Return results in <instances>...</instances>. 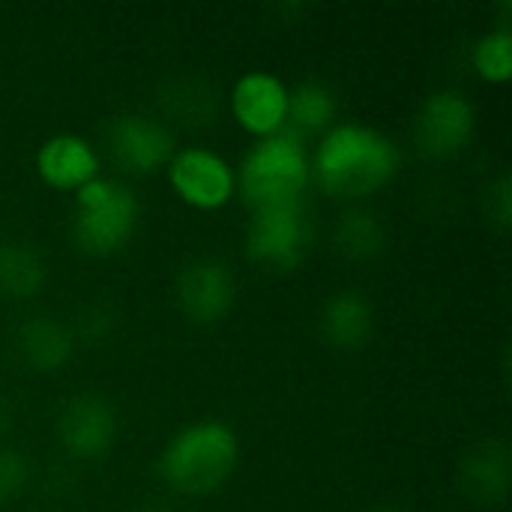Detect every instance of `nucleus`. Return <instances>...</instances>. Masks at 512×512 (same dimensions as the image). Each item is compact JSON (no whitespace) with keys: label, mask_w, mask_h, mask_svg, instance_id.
Wrapping results in <instances>:
<instances>
[{"label":"nucleus","mask_w":512,"mask_h":512,"mask_svg":"<svg viewBox=\"0 0 512 512\" xmlns=\"http://www.w3.org/2000/svg\"><path fill=\"white\" fill-rule=\"evenodd\" d=\"M402 153L390 135L360 120L333 123L309 153L312 183L333 198L360 201L399 174Z\"/></svg>","instance_id":"obj_1"},{"label":"nucleus","mask_w":512,"mask_h":512,"mask_svg":"<svg viewBox=\"0 0 512 512\" xmlns=\"http://www.w3.org/2000/svg\"><path fill=\"white\" fill-rule=\"evenodd\" d=\"M240 462V438L225 420H192L180 426L159 453V477L177 495H210L222 489Z\"/></svg>","instance_id":"obj_2"},{"label":"nucleus","mask_w":512,"mask_h":512,"mask_svg":"<svg viewBox=\"0 0 512 512\" xmlns=\"http://www.w3.org/2000/svg\"><path fill=\"white\" fill-rule=\"evenodd\" d=\"M237 168V195L255 210L267 204L303 201L312 186L309 150L300 135L291 129L258 138L240 159Z\"/></svg>","instance_id":"obj_3"},{"label":"nucleus","mask_w":512,"mask_h":512,"mask_svg":"<svg viewBox=\"0 0 512 512\" xmlns=\"http://www.w3.org/2000/svg\"><path fill=\"white\" fill-rule=\"evenodd\" d=\"M141 219L138 195L117 177H96L75 192L72 204V240L84 255L105 258L120 252Z\"/></svg>","instance_id":"obj_4"},{"label":"nucleus","mask_w":512,"mask_h":512,"mask_svg":"<svg viewBox=\"0 0 512 512\" xmlns=\"http://www.w3.org/2000/svg\"><path fill=\"white\" fill-rule=\"evenodd\" d=\"M312 243V219L306 201L255 207L246 225V255L270 270H294Z\"/></svg>","instance_id":"obj_5"},{"label":"nucleus","mask_w":512,"mask_h":512,"mask_svg":"<svg viewBox=\"0 0 512 512\" xmlns=\"http://www.w3.org/2000/svg\"><path fill=\"white\" fill-rule=\"evenodd\" d=\"M168 186L192 210H222L237 195V168L213 147H177L165 165Z\"/></svg>","instance_id":"obj_6"},{"label":"nucleus","mask_w":512,"mask_h":512,"mask_svg":"<svg viewBox=\"0 0 512 512\" xmlns=\"http://www.w3.org/2000/svg\"><path fill=\"white\" fill-rule=\"evenodd\" d=\"M477 129L474 102L459 90L429 93L414 117V141L432 159H450L462 153Z\"/></svg>","instance_id":"obj_7"},{"label":"nucleus","mask_w":512,"mask_h":512,"mask_svg":"<svg viewBox=\"0 0 512 512\" xmlns=\"http://www.w3.org/2000/svg\"><path fill=\"white\" fill-rule=\"evenodd\" d=\"M105 141L111 159L129 174L165 171L168 159L177 150L174 132L153 114H141V111H126L111 117L105 126Z\"/></svg>","instance_id":"obj_8"},{"label":"nucleus","mask_w":512,"mask_h":512,"mask_svg":"<svg viewBox=\"0 0 512 512\" xmlns=\"http://www.w3.org/2000/svg\"><path fill=\"white\" fill-rule=\"evenodd\" d=\"M231 117L255 141L288 129V84L267 69L243 72L228 93Z\"/></svg>","instance_id":"obj_9"},{"label":"nucleus","mask_w":512,"mask_h":512,"mask_svg":"<svg viewBox=\"0 0 512 512\" xmlns=\"http://www.w3.org/2000/svg\"><path fill=\"white\" fill-rule=\"evenodd\" d=\"M180 312L195 324L222 321L237 297L234 270L219 258H195L189 261L174 282Z\"/></svg>","instance_id":"obj_10"},{"label":"nucleus","mask_w":512,"mask_h":512,"mask_svg":"<svg viewBox=\"0 0 512 512\" xmlns=\"http://www.w3.org/2000/svg\"><path fill=\"white\" fill-rule=\"evenodd\" d=\"M117 438V414L96 393L72 396L57 414V441L72 459H102Z\"/></svg>","instance_id":"obj_11"},{"label":"nucleus","mask_w":512,"mask_h":512,"mask_svg":"<svg viewBox=\"0 0 512 512\" xmlns=\"http://www.w3.org/2000/svg\"><path fill=\"white\" fill-rule=\"evenodd\" d=\"M33 168L39 174V180L48 189L57 192H78L81 186H87L90 180L99 177L102 168V156L96 150L93 141H87L78 132H57L48 135L33 156Z\"/></svg>","instance_id":"obj_12"},{"label":"nucleus","mask_w":512,"mask_h":512,"mask_svg":"<svg viewBox=\"0 0 512 512\" xmlns=\"http://www.w3.org/2000/svg\"><path fill=\"white\" fill-rule=\"evenodd\" d=\"M321 336L342 351L363 348L375 330V309L372 300L357 288H339L321 306Z\"/></svg>","instance_id":"obj_13"},{"label":"nucleus","mask_w":512,"mask_h":512,"mask_svg":"<svg viewBox=\"0 0 512 512\" xmlns=\"http://www.w3.org/2000/svg\"><path fill=\"white\" fill-rule=\"evenodd\" d=\"M15 348H18V357L30 369L57 372L75 354V333L57 318L36 315V318H27L15 330Z\"/></svg>","instance_id":"obj_14"},{"label":"nucleus","mask_w":512,"mask_h":512,"mask_svg":"<svg viewBox=\"0 0 512 512\" xmlns=\"http://www.w3.org/2000/svg\"><path fill=\"white\" fill-rule=\"evenodd\" d=\"M333 123H339V96L330 84L306 78L288 87V129L294 135H324Z\"/></svg>","instance_id":"obj_15"},{"label":"nucleus","mask_w":512,"mask_h":512,"mask_svg":"<svg viewBox=\"0 0 512 512\" xmlns=\"http://www.w3.org/2000/svg\"><path fill=\"white\" fill-rule=\"evenodd\" d=\"M45 276H48L45 261L33 246L15 243V240L0 243V294L3 297L27 300L42 291Z\"/></svg>","instance_id":"obj_16"},{"label":"nucleus","mask_w":512,"mask_h":512,"mask_svg":"<svg viewBox=\"0 0 512 512\" xmlns=\"http://www.w3.org/2000/svg\"><path fill=\"white\" fill-rule=\"evenodd\" d=\"M465 489L480 501H495L507 495L510 486V456L504 444H483L465 459L462 471Z\"/></svg>","instance_id":"obj_17"},{"label":"nucleus","mask_w":512,"mask_h":512,"mask_svg":"<svg viewBox=\"0 0 512 512\" xmlns=\"http://www.w3.org/2000/svg\"><path fill=\"white\" fill-rule=\"evenodd\" d=\"M336 249L351 258V261H366V258H375L381 249H384V240H387V231L381 225V219L372 213V210H363V207H351L339 216L336 222Z\"/></svg>","instance_id":"obj_18"},{"label":"nucleus","mask_w":512,"mask_h":512,"mask_svg":"<svg viewBox=\"0 0 512 512\" xmlns=\"http://www.w3.org/2000/svg\"><path fill=\"white\" fill-rule=\"evenodd\" d=\"M474 72L489 84H507L512 78V33L510 24L486 30L471 48Z\"/></svg>","instance_id":"obj_19"},{"label":"nucleus","mask_w":512,"mask_h":512,"mask_svg":"<svg viewBox=\"0 0 512 512\" xmlns=\"http://www.w3.org/2000/svg\"><path fill=\"white\" fill-rule=\"evenodd\" d=\"M30 480V462L15 447H0V507L15 501Z\"/></svg>","instance_id":"obj_20"},{"label":"nucleus","mask_w":512,"mask_h":512,"mask_svg":"<svg viewBox=\"0 0 512 512\" xmlns=\"http://www.w3.org/2000/svg\"><path fill=\"white\" fill-rule=\"evenodd\" d=\"M489 216L507 228L512 216V195H510V177H498V183L489 189Z\"/></svg>","instance_id":"obj_21"}]
</instances>
